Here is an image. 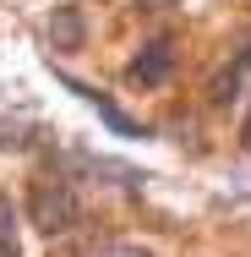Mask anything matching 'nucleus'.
Here are the masks:
<instances>
[{
    "instance_id": "1",
    "label": "nucleus",
    "mask_w": 251,
    "mask_h": 257,
    "mask_svg": "<svg viewBox=\"0 0 251 257\" xmlns=\"http://www.w3.org/2000/svg\"><path fill=\"white\" fill-rule=\"evenodd\" d=\"M28 219H33L44 235L71 230V224H77V197H71V186H66V181H39L33 197H28Z\"/></svg>"
},
{
    "instance_id": "2",
    "label": "nucleus",
    "mask_w": 251,
    "mask_h": 257,
    "mask_svg": "<svg viewBox=\"0 0 251 257\" xmlns=\"http://www.w3.org/2000/svg\"><path fill=\"white\" fill-rule=\"evenodd\" d=\"M169 66H175V44H169V39H158V44H148V50L131 60V77H137V82H164V77H169Z\"/></svg>"
},
{
    "instance_id": "3",
    "label": "nucleus",
    "mask_w": 251,
    "mask_h": 257,
    "mask_svg": "<svg viewBox=\"0 0 251 257\" xmlns=\"http://www.w3.org/2000/svg\"><path fill=\"white\" fill-rule=\"evenodd\" d=\"M71 93H82V99L93 104V109H99V115H104V120H109V126H115V132H120V137H148V132L137 126V120H126V115H120L115 104L104 99V93H93V88H82V82H71Z\"/></svg>"
},
{
    "instance_id": "4",
    "label": "nucleus",
    "mask_w": 251,
    "mask_h": 257,
    "mask_svg": "<svg viewBox=\"0 0 251 257\" xmlns=\"http://www.w3.org/2000/svg\"><path fill=\"white\" fill-rule=\"evenodd\" d=\"M50 33H55V44H60V50H77V44H82V17H77L71 6H66V11H55Z\"/></svg>"
},
{
    "instance_id": "5",
    "label": "nucleus",
    "mask_w": 251,
    "mask_h": 257,
    "mask_svg": "<svg viewBox=\"0 0 251 257\" xmlns=\"http://www.w3.org/2000/svg\"><path fill=\"white\" fill-rule=\"evenodd\" d=\"M0 235H11V203L0 197Z\"/></svg>"
},
{
    "instance_id": "6",
    "label": "nucleus",
    "mask_w": 251,
    "mask_h": 257,
    "mask_svg": "<svg viewBox=\"0 0 251 257\" xmlns=\"http://www.w3.org/2000/svg\"><path fill=\"white\" fill-rule=\"evenodd\" d=\"M137 6H142V11H164L169 0H137Z\"/></svg>"
},
{
    "instance_id": "7",
    "label": "nucleus",
    "mask_w": 251,
    "mask_h": 257,
    "mask_svg": "<svg viewBox=\"0 0 251 257\" xmlns=\"http://www.w3.org/2000/svg\"><path fill=\"white\" fill-rule=\"evenodd\" d=\"M240 71H251V39H246V50H240Z\"/></svg>"
},
{
    "instance_id": "8",
    "label": "nucleus",
    "mask_w": 251,
    "mask_h": 257,
    "mask_svg": "<svg viewBox=\"0 0 251 257\" xmlns=\"http://www.w3.org/2000/svg\"><path fill=\"white\" fill-rule=\"evenodd\" d=\"M0 257H17V246H11V241H6V235H0Z\"/></svg>"
},
{
    "instance_id": "9",
    "label": "nucleus",
    "mask_w": 251,
    "mask_h": 257,
    "mask_svg": "<svg viewBox=\"0 0 251 257\" xmlns=\"http://www.w3.org/2000/svg\"><path fill=\"white\" fill-rule=\"evenodd\" d=\"M246 143H251V115H246Z\"/></svg>"
}]
</instances>
